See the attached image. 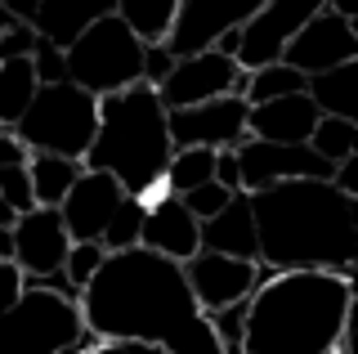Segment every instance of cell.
Masks as SVG:
<instances>
[{
	"instance_id": "6",
	"label": "cell",
	"mask_w": 358,
	"mask_h": 354,
	"mask_svg": "<svg viewBox=\"0 0 358 354\" xmlns=\"http://www.w3.org/2000/svg\"><path fill=\"white\" fill-rule=\"evenodd\" d=\"M94 126H99V99L72 81H59V85H36L14 135L31 153L85 162L90 143H94Z\"/></svg>"
},
{
	"instance_id": "35",
	"label": "cell",
	"mask_w": 358,
	"mask_h": 354,
	"mask_svg": "<svg viewBox=\"0 0 358 354\" xmlns=\"http://www.w3.org/2000/svg\"><path fill=\"white\" fill-rule=\"evenodd\" d=\"M171 68H175V54L162 45V41H152V45H143V85H162L166 76H171Z\"/></svg>"
},
{
	"instance_id": "23",
	"label": "cell",
	"mask_w": 358,
	"mask_h": 354,
	"mask_svg": "<svg viewBox=\"0 0 358 354\" xmlns=\"http://www.w3.org/2000/svg\"><path fill=\"white\" fill-rule=\"evenodd\" d=\"M175 9H179V0H117L112 14H117L143 45H152V41H166V31L175 23Z\"/></svg>"
},
{
	"instance_id": "25",
	"label": "cell",
	"mask_w": 358,
	"mask_h": 354,
	"mask_svg": "<svg viewBox=\"0 0 358 354\" xmlns=\"http://www.w3.org/2000/svg\"><path fill=\"white\" fill-rule=\"evenodd\" d=\"M210 175H215V153L210 148H175L171 162H166L162 184H166V193L179 197V193L197 189V184H206Z\"/></svg>"
},
{
	"instance_id": "12",
	"label": "cell",
	"mask_w": 358,
	"mask_h": 354,
	"mask_svg": "<svg viewBox=\"0 0 358 354\" xmlns=\"http://www.w3.org/2000/svg\"><path fill=\"white\" fill-rule=\"evenodd\" d=\"M318 9H327V0H264L251 18L242 23V45H238V68H264L278 63L287 50V41L309 23Z\"/></svg>"
},
{
	"instance_id": "45",
	"label": "cell",
	"mask_w": 358,
	"mask_h": 354,
	"mask_svg": "<svg viewBox=\"0 0 358 354\" xmlns=\"http://www.w3.org/2000/svg\"><path fill=\"white\" fill-rule=\"evenodd\" d=\"M14 220H18V215H14V211H9V206H5V202H0V225H5V229H9V225H14Z\"/></svg>"
},
{
	"instance_id": "14",
	"label": "cell",
	"mask_w": 358,
	"mask_h": 354,
	"mask_svg": "<svg viewBox=\"0 0 358 354\" xmlns=\"http://www.w3.org/2000/svg\"><path fill=\"white\" fill-rule=\"evenodd\" d=\"M260 5L264 0H179L175 23H171L162 45L171 50L175 59L197 54V50H210L215 36H224L229 27H242Z\"/></svg>"
},
{
	"instance_id": "36",
	"label": "cell",
	"mask_w": 358,
	"mask_h": 354,
	"mask_svg": "<svg viewBox=\"0 0 358 354\" xmlns=\"http://www.w3.org/2000/svg\"><path fill=\"white\" fill-rule=\"evenodd\" d=\"M210 180L220 184V189H229V193H242V175H238V153L233 148H220L215 153V175Z\"/></svg>"
},
{
	"instance_id": "17",
	"label": "cell",
	"mask_w": 358,
	"mask_h": 354,
	"mask_svg": "<svg viewBox=\"0 0 358 354\" xmlns=\"http://www.w3.org/2000/svg\"><path fill=\"white\" fill-rule=\"evenodd\" d=\"M139 247L157 251V256H171L184 264L188 256L201 251V220L188 215V206L175 193H152L143 202V229H139Z\"/></svg>"
},
{
	"instance_id": "29",
	"label": "cell",
	"mask_w": 358,
	"mask_h": 354,
	"mask_svg": "<svg viewBox=\"0 0 358 354\" xmlns=\"http://www.w3.org/2000/svg\"><path fill=\"white\" fill-rule=\"evenodd\" d=\"M103 260H108L103 242H72V247H67V260H63V274L85 292V283L99 274V264H103Z\"/></svg>"
},
{
	"instance_id": "46",
	"label": "cell",
	"mask_w": 358,
	"mask_h": 354,
	"mask_svg": "<svg viewBox=\"0 0 358 354\" xmlns=\"http://www.w3.org/2000/svg\"><path fill=\"white\" fill-rule=\"evenodd\" d=\"M59 354H90V350H81V346H67V350H59Z\"/></svg>"
},
{
	"instance_id": "5",
	"label": "cell",
	"mask_w": 358,
	"mask_h": 354,
	"mask_svg": "<svg viewBox=\"0 0 358 354\" xmlns=\"http://www.w3.org/2000/svg\"><path fill=\"white\" fill-rule=\"evenodd\" d=\"M67 346H99L85 332L81 305L63 301L36 283H22V292L0 309V354H59Z\"/></svg>"
},
{
	"instance_id": "16",
	"label": "cell",
	"mask_w": 358,
	"mask_h": 354,
	"mask_svg": "<svg viewBox=\"0 0 358 354\" xmlns=\"http://www.w3.org/2000/svg\"><path fill=\"white\" fill-rule=\"evenodd\" d=\"M121 197H126V189H121L117 180H112L108 171H85L76 175V184L67 189V197L59 202V215H63V229L72 242H99L108 229L112 211L121 206Z\"/></svg>"
},
{
	"instance_id": "24",
	"label": "cell",
	"mask_w": 358,
	"mask_h": 354,
	"mask_svg": "<svg viewBox=\"0 0 358 354\" xmlns=\"http://www.w3.org/2000/svg\"><path fill=\"white\" fill-rule=\"evenodd\" d=\"M36 72H31V59H9L0 63V126L14 130L18 117L27 113L31 94H36Z\"/></svg>"
},
{
	"instance_id": "4",
	"label": "cell",
	"mask_w": 358,
	"mask_h": 354,
	"mask_svg": "<svg viewBox=\"0 0 358 354\" xmlns=\"http://www.w3.org/2000/svg\"><path fill=\"white\" fill-rule=\"evenodd\" d=\"M175 143L166 130V108L157 99L152 85H130V90L103 94L99 99V126L94 143L85 153L90 171H108L130 197L148 202L152 193H162V175L171 162Z\"/></svg>"
},
{
	"instance_id": "32",
	"label": "cell",
	"mask_w": 358,
	"mask_h": 354,
	"mask_svg": "<svg viewBox=\"0 0 358 354\" xmlns=\"http://www.w3.org/2000/svg\"><path fill=\"white\" fill-rule=\"evenodd\" d=\"M31 72H36V81H41V85H59V81H67L63 45L45 41L41 31H36V45H31Z\"/></svg>"
},
{
	"instance_id": "47",
	"label": "cell",
	"mask_w": 358,
	"mask_h": 354,
	"mask_svg": "<svg viewBox=\"0 0 358 354\" xmlns=\"http://www.w3.org/2000/svg\"><path fill=\"white\" fill-rule=\"evenodd\" d=\"M331 354H354V346H336V350H331Z\"/></svg>"
},
{
	"instance_id": "40",
	"label": "cell",
	"mask_w": 358,
	"mask_h": 354,
	"mask_svg": "<svg viewBox=\"0 0 358 354\" xmlns=\"http://www.w3.org/2000/svg\"><path fill=\"white\" fill-rule=\"evenodd\" d=\"M238 45H242V27H229L224 36H215V54H224V59H238Z\"/></svg>"
},
{
	"instance_id": "27",
	"label": "cell",
	"mask_w": 358,
	"mask_h": 354,
	"mask_svg": "<svg viewBox=\"0 0 358 354\" xmlns=\"http://www.w3.org/2000/svg\"><path fill=\"white\" fill-rule=\"evenodd\" d=\"M309 148L318 153L322 162L341 166L345 157H354V153H358V121H345V117H318V126H313V135H309Z\"/></svg>"
},
{
	"instance_id": "39",
	"label": "cell",
	"mask_w": 358,
	"mask_h": 354,
	"mask_svg": "<svg viewBox=\"0 0 358 354\" xmlns=\"http://www.w3.org/2000/svg\"><path fill=\"white\" fill-rule=\"evenodd\" d=\"M18 292H22V274H18V264H14V260H0V309L14 301Z\"/></svg>"
},
{
	"instance_id": "20",
	"label": "cell",
	"mask_w": 358,
	"mask_h": 354,
	"mask_svg": "<svg viewBox=\"0 0 358 354\" xmlns=\"http://www.w3.org/2000/svg\"><path fill=\"white\" fill-rule=\"evenodd\" d=\"M112 5L117 0H41V14H36V27L45 41H54V45H72L76 31H85L94 18L112 14Z\"/></svg>"
},
{
	"instance_id": "11",
	"label": "cell",
	"mask_w": 358,
	"mask_h": 354,
	"mask_svg": "<svg viewBox=\"0 0 358 354\" xmlns=\"http://www.w3.org/2000/svg\"><path fill=\"white\" fill-rule=\"evenodd\" d=\"M233 153H238L242 193H260V189L282 184V180H331V171H336L309 143H264V139L246 135Z\"/></svg>"
},
{
	"instance_id": "44",
	"label": "cell",
	"mask_w": 358,
	"mask_h": 354,
	"mask_svg": "<svg viewBox=\"0 0 358 354\" xmlns=\"http://www.w3.org/2000/svg\"><path fill=\"white\" fill-rule=\"evenodd\" d=\"M14 23H18V18L9 14V9H5V0H0V31H9V27H14Z\"/></svg>"
},
{
	"instance_id": "2",
	"label": "cell",
	"mask_w": 358,
	"mask_h": 354,
	"mask_svg": "<svg viewBox=\"0 0 358 354\" xmlns=\"http://www.w3.org/2000/svg\"><path fill=\"white\" fill-rule=\"evenodd\" d=\"M268 269H331L354 274L358 251V197L331 180H282L246 193Z\"/></svg>"
},
{
	"instance_id": "7",
	"label": "cell",
	"mask_w": 358,
	"mask_h": 354,
	"mask_svg": "<svg viewBox=\"0 0 358 354\" xmlns=\"http://www.w3.org/2000/svg\"><path fill=\"white\" fill-rule=\"evenodd\" d=\"M63 63L67 81L103 99L143 81V41L117 14H103L85 31H76L72 45H63Z\"/></svg>"
},
{
	"instance_id": "43",
	"label": "cell",
	"mask_w": 358,
	"mask_h": 354,
	"mask_svg": "<svg viewBox=\"0 0 358 354\" xmlns=\"http://www.w3.org/2000/svg\"><path fill=\"white\" fill-rule=\"evenodd\" d=\"M0 260H14V234L0 225Z\"/></svg>"
},
{
	"instance_id": "22",
	"label": "cell",
	"mask_w": 358,
	"mask_h": 354,
	"mask_svg": "<svg viewBox=\"0 0 358 354\" xmlns=\"http://www.w3.org/2000/svg\"><path fill=\"white\" fill-rule=\"evenodd\" d=\"M85 171V162L72 157H54V153H31L27 157V175H31V193H36V206H59L67 189L76 184V175Z\"/></svg>"
},
{
	"instance_id": "41",
	"label": "cell",
	"mask_w": 358,
	"mask_h": 354,
	"mask_svg": "<svg viewBox=\"0 0 358 354\" xmlns=\"http://www.w3.org/2000/svg\"><path fill=\"white\" fill-rule=\"evenodd\" d=\"M5 9L18 18V23H36V14H41V0H5Z\"/></svg>"
},
{
	"instance_id": "15",
	"label": "cell",
	"mask_w": 358,
	"mask_h": 354,
	"mask_svg": "<svg viewBox=\"0 0 358 354\" xmlns=\"http://www.w3.org/2000/svg\"><path fill=\"white\" fill-rule=\"evenodd\" d=\"M9 234H14V264H18L22 278H45V274L63 269L72 238L63 229L59 206H31V211H22L9 225Z\"/></svg>"
},
{
	"instance_id": "19",
	"label": "cell",
	"mask_w": 358,
	"mask_h": 354,
	"mask_svg": "<svg viewBox=\"0 0 358 354\" xmlns=\"http://www.w3.org/2000/svg\"><path fill=\"white\" fill-rule=\"evenodd\" d=\"M201 251H220V256L238 260H260V242H255V220L246 193H233L220 215L201 220Z\"/></svg>"
},
{
	"instance_id": "37",
	"label": "cell",
	"mask_w": 358,
	"mask_h": 354,
	"mask_svg": "<svg viewBox=\"0 0 358 354\" xmlns=\"http://www.w3.org/2000/svg\"><path fill=\"white\" fill-rule=\"evenodd\" d=\"M27 157H31L27 143H22L14 130L0 126V171H5V166H27Z\"/></svg>"
},
{
	"instance_id": "21",
	"label": "cell",
	"mask_w": 358,
	"mask_h": 354,
	"mask_svg": "<svg viewBox=\"0 0 358 354\" xmlns=\"http://www.w3.org/2000/svg\"><path fill=\"white\" fill-rule=\"evenodd\" d=\"M305 94L313 99V108H318L322 117L358 121V59L341 63V68L305 76Z\"/></svg>"
},
{
	"instance_id": "28",
	"label": "cell",
	"mask_w": 358,
	"mask_h": 354,
	"mask_svg": "<svg viewBox=\"0 0 358 354\" xmlns=\"http://www.w3.org/2000/svg\"><path fill=\"white\" fill-rule=\"evenodd\" d=\"M139 229H143V197H121V206L112 211L108 229H103V247L108 251H126V247H139Z\"/></svg>"
},
{
	"instance_id": "31",
	"label": "cell",
	"mask_w": 358,
	"mask_h": 354,
	"mask_svg": "<svg viewBox=\"0 0 358 354\" xmlns=\"http://www.w3.org/2000/svg\"><path fill=\"white\" fill-rule=\"evenodd\" d=\"M0 202H5L14 215H22V211H31V206H36L27 166H5V171H0Z\"/></svg>"
},
{
	"instance_id": "38",
	"label": "cell",
	"mask_w": 358,
	"mask_h": 354,
	"mask_svg": "<svg viewBox=\"0 0 358 354\" xmlns=\"http://www.w3.org/2000/svg\"><path fill=\"white\" fill-rule=\"evenodd\" d=\"M22 283H36V287H45V292H54V296H63V301H76V305H81V287L67 278L63 269L59 274H45V278H22Z\"/></svg>"
},
{
	"instance_id": "30",
	"label": "cell",
	"mask_w": 358,
	"mask_h": 354,
	"mask_svg": "<svg viewBox=\"0 0 358 354\" xmlns=\"http://www.w3.org/2000/svg\"><path fill=\"white\" fill-rule=\"evenodd\" d=\"M206 318H210V332H215L220 350H224V354H242V323H246V301H238V305H224V309H215V314H206Z\"/></svg>"
},
{
	"instance_id": "48",
	"label": "cell",
	"mask_w": 358,
	"mask_h": 354,
	"mask_svg": "<svg viewBox=\"0 0 358 354\" xmlns=\"http://www.w3.org/2000/svg\"><path fill=\"white\" fill-rule=\"evenodd\" d=\"M90 354H94V350H90Z\"/></svg>"
},
{
	"instance_id": "26",
	"label": "cell",
	"mask_w": 358,
	"mask_h": 354,
	"mask_svg": "<svg viewBox=\"0 0 358 354\" xmlns=\"http://www.w3.org/2000/svg\"><path fill=\"white\" fill-rule=\"evenodd\" d=\"M300 90H305V76L278 59V63H264V68H251V72H246V94L242 99H246V104H268V99L300 94Z\"/></svg>"
},
{
	"instance_id": "33",
	"label": "cell",
	"mask_w": 358,
	"mask_h": 354,
	"mask_svg": "<svg viewBox=\"0 0 358 354\" xmlns=\"http://www.w3.org/2000/svg\"><path fill=\"white\" fill-rule=\"evenodd\" d=\"M229 189H220L215 180H206V184H197V189H188V193H179V202L188 206V215H197V220H210V215H220L224 206H229Z\"/></svg>"
},
{
	"instance_id": "9",
	"label": "cell",
	"mask_w": 358,
	"mask_h": 354,
	"mask_svg": "<svg viewBox=\"0 0 358 354\" xmlns=\"http://www.w3.org/2000/svg\"><path fill=\"white\" fill-rule=\"evenodd\" d=\"M268 274V264L260 260H238V256H220V251H197V256L184 260V278H188V292L201 314H215L224 305H238L260 287Z\"/></svg>"
},
{
	"instance_id": "8",
	"label": "cell",
	"mask_w": 358,
	"mask_h": 354,
	"mask_svg": "<svg viewBox=\"0 0 358 354\" xmlns=\"http://www.w3.org/2000/svg\"><path fill=\"white\" fill-rule=\"evenodd\" d=\"M220 94H246V68H238V59H224L215 50H197L175 59L171 76L157 85V99H162L166 113L206 104V99H220Z\"/></svg>"
},
{
	"instance_id": "13",
	"label": "cell",
	"mask_w": 358,
	"mask_h": 354,
	"mask_svg": "<svg viewBox=\"0 0 358 354\" xmlns=\"http://www.w3.org/2000/svg\"><path fill=\"white\" fill-rule=\"evenodd\" d=\"M354 59H358V23L331 14V9H318L282 50V63L296 68L300 76L341 68V63H354Z\"/></svg>"
},
{
	"instance_id": "18",
	"label": "cell",
	"mask_w": 358,
	"mask_h": 354,
	"mask_svg": "<svg viewBox=\"0 0 358 354\" xmlns=\"http://www.w3.org/2000/svg\"><path fill=\"white\" fill-rule=\"evenodd\" d=\"M318 108L313 99L300 94H282V99H268V104H251L246 113V135L264 139V143H309L313 126H318Z\"/></svg>"
},
{
	"instance_id": "42",
	"label": "cell",
	"mask_w": 358,
	"mask_h": 354,
	"mask_svg": "<svg viewBox=\"0 0 358 354\" xmlns=\"http://www.w3.org/2000/svg\"><path fill=\"white\" fill-rule=\"evenodd\" d=\"M327 9L341 14V18H350V23H358V0H327Z\"/></svg>"
},
{
	"instance_id": "10",
	"label": "cell",
	"mask_w": 358,
	"mask_h": 354,
	"mask_svg": "<svg viewBox=\"0 0 358 354\" xmlns=\"http://www.w3.org/2000/svg\"><path fill=\"white\" fill-rule=\"evenodd\" d=\"M246 104L242 94H220V99H206V104H193V108H175L166 113V130H171V143L175 148H238L246 139Z\"/></svg>"
},
{
	"instance_id": "34",
	"label": "cell",
	"mask_w": 358,
	"mask_h": 354,
	"mask_svg": "<svg viewBox=\"0 0 358 354\" xmlns=\"http://www.w3.org/2000/svg\"><path fill=\"white\" fill-rule=\"evenodd\" d=\"M31 45H36V27H31V23H14L9 31H0V63L31 59Z\"/></svg>"
},
{
	"instance_id": "3",
	"label": "cell",
	"mask_w": 358,
	"mask_h": 354,
	"mask_svg": "<svg viewBox=\"0 0 358 354\" xmlns=\"http://www.w3.org/2000/svg\"><path fill=\"white\" fill-rule=\"evenodd\" d=\"M354 274L278 269L246 296L242 354H331L350 346Z\"/></svg>"
},
{
	"instance_id": "1",
	"label": "cell",
	"mask_w": 358,
	"mask_h": 354,
	"mask_svg": "<svg viewBox=\"0 0 358 354\" xmlns=\"http://www.w3.org/2000/svg\"><path fill=\"white\" fill-rule=\"evenodd\" d=\"M81 318L94 341H148L166 354H224L210 318L188 292L184 264L148 247L108 251L81 292Z\"/></svg>"
}]
</instances>
